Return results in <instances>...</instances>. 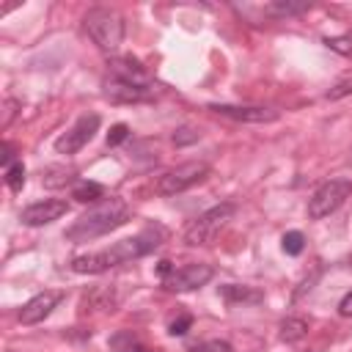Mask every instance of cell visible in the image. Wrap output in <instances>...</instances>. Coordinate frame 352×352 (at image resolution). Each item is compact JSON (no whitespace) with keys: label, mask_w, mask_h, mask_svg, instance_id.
I'll list each match as a JSON object with an SVG mask.
<instances>
[{"label":"cell","mask_w":352,"mask_h":352,"mask_svg":"<svg viewBox=\"0 0 352 352\" xmlns=\"http://www.w3.org/2000/svg\"><path fill=\"white\" fill-rule=\"evenodd\" d=\"M41 182L47 184V187H63V184H72V182H77L74 179V170H63V168H50L44 176H41Z\"/></svg>","instance_id":"obj_20"},{"label":"cell","mask_w":352,"mask_h":352,"mask_svg":"<svg viewBox=\"0 0 352 352\" xmlns=\"http://www.w3.org/2000/svg\"><path fill=\"white\" fill-rule=\"evenodd\" d=\"M11 157H14V151H11V143H3V154H0V160H3V168H8V165H11Z\"/></svg>","instance_id":"obj_32"},{"label":"cell","mask_w":352,"mask_h":352,"mask_svg":"<svg viewBox=\"0 0 352 352\" xmlns=\"http://www.w3.org/2000/svg\"><path fill=\"white\" fill-rule=\"evenodd\" d=\"M324 44L338 55H352V36H330L324 38Z\"/></svg>","instance_id":"obj_23"},{"label":"cell","mask_w":352,"mask_h":352,"mask_svg":"<svg viewBox=\"0 0 352 352\" xmlns=\"http://www.w3.org/2000/svg\"><path fill=\"white\" fill-rule=\"evenodd\" d=\"M129 138V126L126 124H113L107 132V146H121Z\"/></svg>","instance_id":"obj_26"},{"label":"cell","mask_w":352,"mask_h":352,"mask_svg":"<svg viewBox=\"0 0 352 352\" xmlns=\"http://www.w3.org/2000/svg\"><path fill=\"white\" fill-rule=\"evenodd\" d=\"M8 352H11V349H8Z\"/></svg>","instance_id":"obj_33"},{"label":"cell","mask_w":352,"mask_h":352,"mask_svg":"<svg viewBox=\"0 0 352 352\" xmlns=\"http://www.w3.org/2000/svg\"><path fill=\"white\" fill-rule=\"evenodd\" d=\"M107 72H110V77H118V80H126V82H135V85H151L148 72L135 58H110Z\"/></svg>","instance_id":"obj_13"},{"label":"cell","mask_w":352,"mask_h":352,"mask_svg":"<svg viewBox=\"0 0 352 352\" xmlns=\"http://www.w3.org/2000/svg\"><path fill=\"white\" fill-rule=\"evenodd\" d=\"M209 110L214 116L231 118V121H242V124H270L278 121L280 113L272 107H253V104H209Z\"/></svg>","instance_id":"obj_9"},{"label":"cell","mask_w":352,"mask_h":352,"mask_svg":"<svg viewBox=\"0 0 352 352\" xmlns=\"http://www.w3.org/2000/svg\"><path fill=\"white\" fill-rule=\"evenodd\" d=\"M82 28L102 52H116L124 41V19L113 8H91L82 16Z\"/></svg>","instance_id":"obj_3"},{"label":"cell","mask_w":352,"mask_h":352,"mask_svg":"<svg viewBox=\"0 0 352 352\" xmlns=\"http://www.w3.org/2000/svg\"><path fill=\"white\" fill-rule=\"evenodd\" d=\"M132 217V209L126 201L121 198H107L102 204H96L94 209H88L85 214H80L66 231L63 236L69 242H91V239H99L116 228H121L126 220Z\"/></svg>","instance_id":"obj_2"},{"label":"cell","mask_w":352,"mask_h":352,"mask_svg":"<svg viewBox=\"0 0 352 352\" xmlns=\"http://www.w3.org/2000/svg\"><path fill=\"white\" fill-rule=\"evenodd\" d=\"M209 170H212V168H209L206 162H201V160L182 162V165H176V168L165 170V173L157 179L154 190H157V195H165V198L179 195V192H184V190H190V187L201 184V182L209 176Z\"/></svg>","instance_id":"obj_5"},{"label":"cell","mask_w":352,"mask_h":352,"mask_svg":"<svg viewBox=\"0 0 352 352\" xmlns=\"http://www.w3.org/2000/svg\"><path fill=\"white\" fill-rule=\"evenodd\" d=\"M118 305V297H116V289L113 286H96L91 292L82 294L80 300V314H96V311H116Z\"/></svg>","instance_id":"obj_14"},{"label":"cell","mask_w":352,"mask_h":352,"mask_svg":"<svg viewBox=\"0 0 352 352\" xmlns=\"http://www.w3.org/2000/svg\"><path fill=\"white\" fill-rule=\"evenodd\" d=\"M102 96L113 104H132V102H148L154 99V88L151 85H135L118 77H104L102 80Z\"/></svg>","instance_id":"obj_8"},{"label":"cell","mask_w":352,"mask_h":352,"mask_svg":"<svg viewBox=\"0 0 352 352\" xmlns=\"http://www.w3.org/2000/svg\"><path fill=\"white\" fill-rule=\"evenodd\" d=\"M338 314H341V316H352V292L341 297V302H338Z\"/></svg>","instance_id":"obj_30"},{"label":"cell","mask_w":352,"mask_h":352,"mask_svg":"<svg viewBox=\"0 0 352 352\" xmlns=\"http://www.w3.org/2000/svg\"><path fill=\"white\" fill-rule=\"evenodd\" d=\"M280 248H283L286 256H300L302 248H305V236H302V231H286L283 239H280Z\"/></svg>","instance_id":"obj_21"},{"label":"cell","mask_w":352,"mask_h":352,"mask_svg":"<svg viewBox=\"0 0 352 352\" xmlns=\"http://www.w3.org/2000/svg\"><path fill=\"white\" fill-rule=\"evenodd\" d=\"M190 327H192V316H190V314H179V316L168 324V333L176 338V336H184Z\"/></svg>","instance_id":"obj_25"},{"label":"cell","mask_w":352,"mask_h":352,"mask_svg":"<svg viewBox=\"0 0 352 352\" xmlns=\"http://www.w3.org/2000/svg\"><path fill=\"white\" fill-rule=\"evenodd\" d=\"M305 333H308V322L300 319V316H289V319H283V322H280V330H278L280 341H286V344H297V341H302Z\"/></svg>","instance_id":"obj_18"},{"label":"cell","mask_w":352,"mask_h":352,"mask_svg":"<svg viewBox=\"0 0 352 352\" xmlns=\"http://www.w3.org/2000/svg\"><path fill=\"white\" fill-rule=\"evenodd\" d=\"M346 94H352V74L344 77V80H338V82L327 91V99H341V96H346Z\"/></svg>","instance_id":"obj_27"},{"label":"cell","mask_w":352,"mask_h":352,"mask_svg":"<svg viewBox=\"0 0 352 352\" xmlns=\"http://www.w3.org/2000/svg\"><path fill=\"white\" fill-rule=\"evenodd\" d=\"M99 124H102V118H99L96 113L80 116V118L55 140V151H58V154H77V151H80L82 146H88L91 138L99 132Z\"/></svg>","instance_id":"obj_7"},{"label":"cell","mask_w":352,"mask_h":352,"mask_svg":"<svg viewBox=\"0 0 352 352\" xmlns=\"http://www.w3.org/2000/svg\"><path fill=\"white\" fill-rule=\"evenodd\" d=\"M110 349L113 352H157L148 344H143L132 330H118L110 336Z\"/></svg>","instance_id":"obj_16"},{"label":"cell","mask_w":352,"mask_h":352,"mask_svg":"<svg viewBox=\"0 0 352 352\" xmlns=\"http://www.w3.org/2000/svg\"><path fill=\"white\" fill-rule=\"evenodd\" d=\"M173 272H176V270H173V264H170V261H168V258H165V261H160V264H157V275H160V278H162V280H165V278H170V275H173Z\"/></svg>","instance_id":"obj_31"},{"label":"cell","mask_w":352,"mask_h":352,"mask_svg":"<svg viewBox=\"0 0 352 352\" xmlns=\"http://www.w3.org/2000/svg\"><path fill=\"white\" fill-rule=\"evenodd\" d=\"M349 195H352V182L349 179H330V182H324L308 198V217L311 220H322V217L333 214Z\"/></svg>","instance_id":"obj_6"},{"label":"cell","mask_w":352,"mask_h":352,"mask_svg":"<svg viewBox=\"0 0 352 352\" xmlns=\"http://www.w3.org/2000/svg\"><path fill=\"white\" fill-rule=\"evenodd\" d=\"M195 352H234L226 341H206V344H201V349H195Z\"/></svg>","instance_id":"obj_29"},{"label":"cell","mask_w":352,"mask_h":352,"mask_svg":"<svg viewBox=\"0 0 352 352\" xmlns=\"http://www.w3.org/2000/svg\"><path fill=\"white\" fill-rule=\"evenodd\" d=\"M234 212H236V206H234L231 201H223V204H217V206L201 212L198 217H192V220L184 226V231H182V242L190 245V248L209 245V242L226 228V223L234 217Z\"/></svg>","instance_id":"obj_4"},{"label":"cell","mask_w":352,"mask_h":352,"mask_svg":"<svg viewBox=\"0 0 352 352\" xmlns=\"http://www.w3.org/2000/svg\"><path fill=\"white\" fill-rule=\"evenodd\" d=\"M220 297L228 305H256L264 300V292L253 289V286H239V283H226L220 286Z\"/></svg>","instance_id":"obj_15"},{"label":"cell","mask_w":352,"mask_h":352,"mask_svg":"<svg viewBox=\"0 0 352 352\" xmlns=\"http://www.w3.org/2000/svg\"><path fill=\"white\" fill-rule=\"evenodd\" d=\"M66 212H69V204L63 198H44V201H36V204L25 206L19 220H22V226L38 228V226H47L52 220H60Z\"/></svg>","instance_id":"obj_10"},{"label":"cell","mask_w":352,"mask_h":352,"mask_svg":"<svg viewBox=\"0 0 352 352\" xmlns=\"http://www.w3.org/2000/svg\"><path fill=\"white\" fill-rule=\"evenodd\" d=\"M16 107H19V102H16V99H6V102H3V118H0V126H3V129L11 124V118H14Z\"/></svg>","instance_id":"obj_28"},{"label":"cell","mask_w":352,"mask_h":352,"mask_svg":"<svg viewBox=\"0 0 352 352\" xmlns=\"http://www.w3.org/2000/svg\"><path fill=\"white\" fill-rule=\"evenodd\" d=\"M60 300H63V292H58V289L38 292L36 297H30V300L19 308V322H22V324H38V322H44V319L60 305Z\"/></svg>","instance_id":"obj_11"},{"label":"cell","mask_w":352,"mask_h":352,"mask_svg":"<svg viewBox=\"0 0 352 352\" xmlns=\"http://www.w3.org/2000/svg\"><path fill=\"white\" fill-rule=\"evenodd\" d=\"M6 184H8L14 192H19V190L25 187V165H22V162H11V165L6 168Z\"/></svg>","instance_id":"obj_22"},{"label":"cell","mask_w":352,"mask_h":352,"mask_svg":"<svg viewBox=\"0 0 352 352\" xmlns=\"http://www.w3.org/2000/svg\"><path fill=\"white\" fill-rule=\"evenodd\" d=\"M212 275H214V270L209 264H184L182 270H176L162 283L170 292H192V289H201L204 283H209Z\"/></svg>","instance_id":"obj_12"},{"label":"cell","mask_w":352,"mask_h":352,"mask_svg":"<svg viewBox=\"0 0 352 352\" xmlns=\"http://www.w3.org/2000/svg\"><path fill=\"white\" fill-rule=\"evenodd\" d=\"M195 140H201V132H198L195 126H179V129L173 132V143H176V146H190V143H195Z\"/></svg>","instance_id":"obj_24"},{"label":"cell","mask_w":352,"mask_h":352,"mask_svg":"<svg viewBox=\"0 0 352 352\" xmlns=\"http://www.w3.org/2000/svg\"><path fill=\"white\" fill-rule=\"evenodd\" d=\"M308 8H311V3H305V0H275V3L264 6V14L283 19V16H297V14L308 11Z\"/></svg>","instance_id":"obj_17"},{"label":"cell","mask_w":352,"mask_h":352,"mask_svg":"<svg viewBox=\"0 0 352 352\" xmlns=\"http://www.w3.org/2000/svg\"><path fill=\"white\" fill-rule=\"evenodd\" d=\"M72 198L80 204H96L99 198H104V187L99 182H77Z\"/></svg>","instance_id":"obj_19"},{"label":"cell","mask_w":352,"mask_h":352,"mask_svg":"<svg viewBox=\"0 0 352 352\" xmlns=\"http://www.w3.org/2000/svg\"><path fill=\"white\" fill-rule=\"evenodd\" d=\"M168 239V228L162 226H148L143 228L140 234L135 236H126V239H118L113 242L110 248L104 250H94V253H80L72 258V272L77 275H99V272H107L113 267H121V264H129L135 258H143L148 256L151 250H157L162 242Z\"/></svg>","instance_id":"obj_1"}]
</instances>
